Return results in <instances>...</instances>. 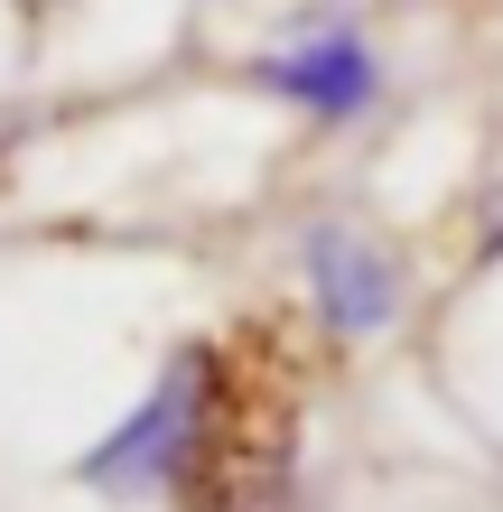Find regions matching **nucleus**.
Returning a JSON list of instances; mask_svg holds the SVG:
<instances>
[{
	"label": "nucleus",
	"instance_id": "1",
	"mask_svg": "<svg viewBox=\"0 0 503 512\" xmlns=\"http://www.w3.org/2000/svg\"><path fill=\"white\" fill-rule=\"evenodd\" d=\"M215 410H224V354L187 345L159 373L150 401L84 457V485H112V494H177V485H196L205 438H215Z\"/></svg>",
	"mask_w": 503,
	"mask_h": 512
},
{
	"label": "nucleus",
	"instance_id": "2",
	"mask_svg": "<svg viewBox=\"0 0 503 512\" xmlns=\"http://www.w3.org/2000/svg\"><path fill=\"white\" fill-rule=\"evenodd\" d=\"M261 94H280L289 112H308V122H354V112H373L382 94V66H373V47H364V28H299L289 47L261 56Z\"/></svg>",
	"mask_w": 503,
	"mask_h": 512
},
{
	"label": "nucleus",
	"instance_id": "3",
	"mask_svg": "<svg viewBox=\"0 0 503 512\" xmlns=\"http://www.w3.org/2000/svg\"><path fill=\"white\" fill-rule=\"evenodd\" d=\"M308 298H317V317L336 336H373L401 308V270L364 233H308Z\"/></svg>",
	"mask_w": 503,
	"mask_h": 512
}]
</instances>
